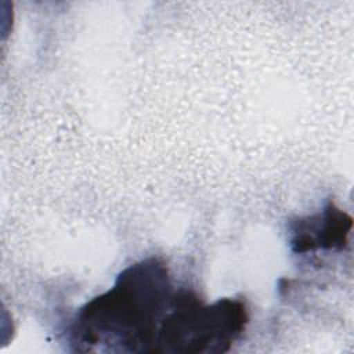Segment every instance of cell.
Returning <instances> with one entry per match:
<instances>
[{
  "instance_id": "6da1fadb",
  "label": "cell",
  "mask_w": 354,
  "mask_h": 354,
  "mask_svg": "<svg viewBox=\"0 0 354 354\" xmlns=\"http://www.w3.org/2000/svg\"><path fill=\"white\" fill-rule=\"evenodd\" d=\"M176 289L163 260L148 257L130 264L104 293L75 314L69 342L75 351L155 354L159 326Z\"/></svg>"
},
{
  "instance_id": "3957f363",
  "label": "cell",
  "mask_w": 354,
  "mask_h": 354,
  "mask_svg": "<svg viewBox=\"0 0 354 354\" xmlns=\"http://www.w3.org/2000/svg\"><path fill=\"white\" fill-rule=\"evenodd\" d=\"M351 228V216L329 201L321 212L290 224V248L299 254L314 250L340 252L348 245Z\"/></svg>"
},
{
  "instance_id": "7a4b0ae2",
  "label": "cell",
  "mask_w": 354,
  "mask_h": 354,
  "mask_svg": "<svg viewBox=\"0 0 354 354\" xmlns=\"http://www.w3.org/2000/svg\"><path fill=\"white\" fill-rule=\"evenodd\" d=\"M249 322L242 300L223 297L210 304L194 292L176 290L156 337L155 354H223Z\"/></svg>"
}]
</instances>
